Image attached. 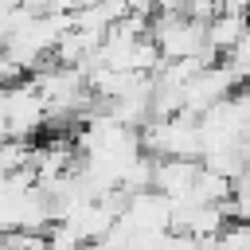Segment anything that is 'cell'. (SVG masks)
Wrapping results in <instances>:
<instances>
[{"instance_id": "obj_1", "label": "cell", "mask_w": 250, "mask_h": 250, "mask_svg": "<svg viewBox=\"0 0 250 250\" xmlns=\"http://www.w3.org/2000/svg\"><path fill=\"white\" fill-rule=\"evenodd\" d=\"M145 152L156 160H203V129L195 113H176V117H152L145 129Z\"/></svg>"}, {"instance_id": "obj_2", "label": "cell", "mask_w": 250, "mask_h": 250, "mask_svg": "<svg viewBox=\"0 0 250 250\" xmlns=\"http://www.w3.org/2000/svg\"><path fill=\"white\" fill-rule=\"evenodd\" d=\"M43 125H51V113H47L35 82L20 78V82L4 86V94H0V129H4V141H31Z\"/></svg>"}, {"instance_id": "obj_3", "label": "cell", "mask_w": 250, "mask_h": 250, "mask_svg": "<svg viewBox=\"0 0 250 250\" xmlns=\"http://www.w3.org/2000/svg\"><path fill=\"white\" fill-rule=\"evenodd\" d=\"M152 43L160 47L164 62H180V59H195L203 55L211 43H207V23L203 20H191V16H168L160 12L152 20Z\"/></svg>"}, {"instance_id": "obj_4", "label": "cell", "mask_w": 250, "mask_h": 250, "mask_svg": "<svg viewBox=\"0 0 250 250\" xmlns=\"http://www.w3.org/2000/svg\"><path fill=\"white\" fill-rule=\"evenodd\" d=\"M133 230L141 234H160V230H172V219H176V199L164 195V191H137L129 195V207L121 215Z\"/></svg>"}, {"instance_id": "obj_5", "label": "cell", "mask_w": 250, "mask_h": 250, "mask_svg": "<svg viewBox=\"0 0 250 250\" xmlns=\"http://www.w3.org/2000/svg\"><path fill=\"white\" fill-rule=\"evenodd\" d=\"M199 172H203V160H156V184L152 188L180 203V199L191 195Z\"/></svg>"}, {"instance_id": "obj_6", "label": "cell", "mask_w": 250, "mask_h": 250, "mask_svg": "<svg viewBox=\"0 0 250 250\" xmlns=\"http://www.w3.org/2000/svg\"><path fill=\"white\" fill-rule=\"evenodd\" d=\"M250 35V16H215L211 23H207V43L227 59L242 39Z\"/></svg>"}, {"instance_id": "obj_7", "label": "cell", "mask_w": 250, "mask_h": 250, "mask_svg": "<svg viewBox=\"0 0 250 250\" xmlns=\"http://www.w3.org/2000/svg\"><path fill=\"white\" fill-rule=\"evenodd\" d=\"M230 219L234 223H250V176H242L238 184H234V195H230Z\"/></svg>"}, {"instance_id": "obj_8", "label": "cell", "mask_w": 250, "mask_h": 250, "mask_svg": "<svg viewBox=\"0 0 250 250\" xmlns=\"http://www.w3.org/2000/svg\"><path fill=\"white\" fill-rule=\"evenodd\" d=\"M4 250H51V242H47V234H20V230H12V234H4Z\"/></svg>"}, {"instance_id": "obj_9", "label": "cell", "mask_w": 250, "mask_h": 250, "mask_svg": "<svg viewBox=\"0 0 250 250\" xmlns=\"http://www.w3.org/2000/svg\"><path fill=\"white\" fill-rule=\"evenodd\" d=\"M219 16H250V0H215Z\"/></svg>"}]
</instances>
